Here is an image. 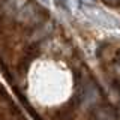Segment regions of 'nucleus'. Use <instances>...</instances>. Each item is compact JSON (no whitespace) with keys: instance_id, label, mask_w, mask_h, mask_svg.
I'll return each instance as SVG.
<instances>
[{"instance_id":"obj_1","label":"nucleus","mask_w":120,"mask_h":120,"mask_svg":"<svg viewBox=\"0 0 120 120\" xmlns=\"http://www.w3.org/2000/svg\"><path fill=\"white\" fill-rule=\"evenodd\" d=\"M82 11H84V14L87 15L93 22L102 26V27L116 29V27H119V26H120V22H119L117 18H114L112 15L104 12V11H101L99 8H92V6H89V5H84V6H82Z\"/></svg>"},{"instance_id":"obj_2","label":"nucleus","mask_w":120,"mask_h":120,"mask_svg":"<svg viewBox=\"0 0 120 120\" xmlns=\"http://www.w3.org/2000/svg\"><path fill=\"white\" fill-rule=\"evenodd\" d=\"M104 2L110 6H120V0H104Z\"/></svg>"},{"instance_id":"obj_3","label":"nucleus","mask_w":120,"mask_h":120,"mask_svg":"<svg viewBox=\"0 0 120 120\" xmlns=\"http://www.w3.org/2000/svg\"><path fill=\"white\" fill-rule=\"evenodd\" d=\"M78 2H82V3H86V5H92L95 0H78Z\"/></svg>"},{"instance_id":"obj_4","label":"nucleus","mask_w":120,"mask_h":120,"mask_svg":"<svg viewBox=\"0 0 120 120\" xmlns=\"http://www.w3.org/2000/svg\"><path fill=\"white\" fill-rule=\"evenodd\" d=\"M39 2H42V3H44V5H47V6H48V5H50V0H39Z\"/></svg>"}]
</instances>
